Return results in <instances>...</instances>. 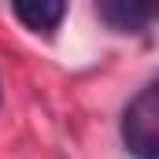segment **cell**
Returning a JSON list of instances; mask_svg holds the SVG:
<instances>
[{
  "instance_id": "obj_1",
  "label": "cell",
  "mask_w": 159,
  "mask_h": 159,
  "mask_svg": "<svg viewBox=\"0 0 159 159\" xmlns=\"http://www.w3.org/2000/svg\"><path fill=\"white\" fill-rule=\"evenodd\" d=\"M119 133H122V148L133 159H159V70L126 104Z\"/></svg>"
},
{
  "instance_id": "obj_2",
  "label": "cell",
  "mask_w": 159,
  "mask_h": 159,
  "mask_svg": "<svg viewBox=\"0 0 159 159\" xmlns=\"http://www.w3.org/2000/svg\"><path fill=\"white\" fill-rule=\"evenodd\" d=\"M96 15L119 30V34H144L152 22H159V4H141V0H107L96 4Z\"/></svg>"
},
{
  "instance_id": "obj_3",
  "label": "cell",
  "mask_w": 159,
  "mask_h": 159,
  "mask_svg": "<svg viewBox=\"0 0 159 159\" xmlns=\"http://www.w3.org/2000/svg\"><path fill=\"white\" fill-rule=\"evenodd\" d=\"M11 15L34 34H56L63 15H67V4H44V0L41 4H15Z\"/></svg>"
}]
</instances>
